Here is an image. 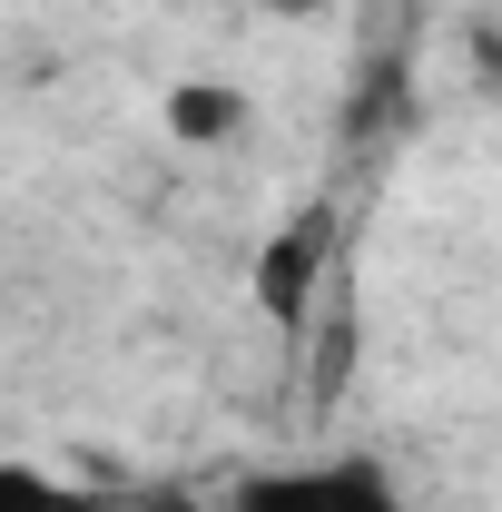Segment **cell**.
I'll return each instance as SVG.
<instances>
[{
	"instance_id": "6da1fadb",
	"label": "cell",
	"mask_w": 502,
	"mask_h": 512,
	"mask_svg": "<svg viewBox=\"0 0 502 512\" xmlns=\"http://www.w3.org/2000/svg\"><path fill=\"white\" fill-rule=\"evenodd\" d=\"M227 512H414V493L384 453H306V463L247 473Z\"/></svg>"
},
{
	"instance_id": "7a4b0ae2",
	"label": "cell",
	"mask_w": 502,
	"mask_h": 512,
	"mask_svg": "<svg viewBox=\"0 0 502 512\" xmlns=\"http://www.w3.org/2000/svg\"><path fill=\"white\" fill-rule=\"evenodd\" d=\"M315 276H325V217H296V227H276L266 256H256V306L276 325H296L306 296H315Z\"/></svg>"
},
{
	"instance_id": "3957f363",
	"label": "cell",
	"mask_w": 502,
	"mask_h": 512,
	"mask_svg": "<svg viewBox=\"0 0 502 512\" xmlns=\"http://www.w3.org/2000/svg\"><path fill=\"white\" fill-rule=\"evenodd\" d=\"M247 119L256 109H247L237 79H178V89H168V138H188V148H227Z\"/></svg>"
},
{
	"instance_id": "277c9868",
	"label": "cell",
	"mask_w": 502,
	"mask_h": 512,
	"mask_svg": "<svg viewBox=\"0 0 502 512\" xmlns=\"http://www.w3.org/2000/svg\"><path fill=\"white\" fill-rule=\"evenodd\" d=\"M0 512H109V503L60 483V473H40V463H0Z\"/></svg>"
},
{
	"instance_id": "5b68a950",
	"label": "cell",
	"mask_w": 502,
	"mask_h": 512,
	"mask_svg": "<svg viewBox=\"0 0 502 512\" xmlns=\"http://www.w3.org/2000/svg\"><path fill=\"white\" fill-rule=\"evenodd\" d=\"M128 512H207L197 493H128Z\"/></svg>"
}]
</instances>
